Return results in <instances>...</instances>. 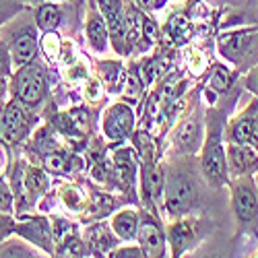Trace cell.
I'll return each instance as SVG.
<instances>
[{"label": "cell", "mask_w": 258, "mask_h": 258, "mask_svg": "<svg viewBox=\"0 0 258 258\" xmlns=\"http://www.w3.org/2000/svg\"><path fill=\"white\" fill-rule=\"evenodd\" d=\"M15 93L25 105H35L44 99L46 81L37 67H25L15 79Z\"/></svg>", "instance_id": "6da1fadb"}, {"label": "cell", "mask_w": 258, "mask_h": 258, "mask_svg": "<svg viewBox=\"0 0 258 258\" xmlns=\"http://www.w3.org/2000/svg\"><path fill=\"white\" fill-rule=\"evenodd\" d=\"M195 182L186 176H171L167 180V209L171 215H180L188 211L195 203Z\"/></svg>", "instance_id": "7a4b0ae2"}, {"label": "cell", "mask_w": 258, "mask_h": 258, "mask_svg": "<svg viewBox=\"0 0 258 258\" xmlns=\"http://www.w3.org/2000/svg\"><path fill=\"white\" fill-rule=\"evenodd\" d=\"M203 169H205V176L209 178V182L215 186H219L225 180V171H227L225 153H223V147L219 143L217 133H215L207 143L205 157H203Z\"/></svg>", "instance_id": "3957f363"}, {"label": "cell", "mask_w": 258, "mask_h": 258, "mask_svg": "<svg viewBox=\"0 0 258 258\" xmlns=\"http://www.w3.org/2000/svg\"><path fill=\"white\" fill-rule=\"evenodd\" d=\"M31 120L27 118L25 110L17 103L7 105V110L3 114V120H0V135L7 141H21L25 137V133L29 131Z\"/></svg>", "instance_id": "277c9868"}, {"label": "cell", "mask_w": 258, "mask_h": 258, "mask_svg": "<svg viewBox=\"0 0 258 258\" xmlns=\"http://www.w3.org/2000/svg\"><path fill=\"white\" fill-rule=\"evenodd\" d=\"M133 124H135V118H133V112L128 105H114L110 112L105 114L103 118V131L105 135L110 137L112 141H120L124 139L128 133L133 131Z\"/></svg>", "instance_id": "5b68a950"}, {"label": "cell", "mask_w": 258, "mask_h": 258, "mask_svg": "<svg viewBox=\"0 0 258 258\" xmlns=\"http://www.w3.org/2000/svg\"><path fill=\"white\" fill-rule=\"evenodd\" d=\"M233 203H235V213H238L240 221L250 223L252 219H256L258 205H256V195L250 184L238 182L233 186Z\"/></svg>", "instance_id": "8992f818"}, {"label": "cell", "mask_w": 258, "mask_h": 258, "mask_svg": "<svg viewBox=\"0 0 258 258\" xmlns=\"http://www.w3.org/2000/svg\"><path fill=\"white\" fill-rule=\"evenodd\" d=\"M254 33L250 31H242V33H229V35H223L219 39V48L221 52L229 58V60H235L240 62L244 58V54L250 52L252 44H254Z\"/></svg>", "instance_id": "52a82bcc"}, {"label": "cell", "mask_w": 258, "mask_h": 258, "mask_svg": "<svg viewBox=\"0 0 258 258\" xmlns=\"http://www.w3.org/2000/svg\"><path fill=\"white\" fill-rule=\"evenodd\" d=\"M141 246L145 250V256H163L165 254V244H163V233L153 221H143L141 233H139Z\"/></svg>", "instance_id": "ba28073f"}, {"label": "cell", "mask_w": 258, "mask_h": 258, "mask_svg": "<svg viewBox=\"0 0 258 258\" xmlns=\"http://www.w3.org/2000/svg\"><path fill=\"white\" fill-rule=\"evenodd\" d=\"M99 7H101L105 21L110 23V31L116 37H124L126 35V15H124L120 0H99Z\"/></svg>", "instance_id": "9c48e42d"}, {"label": "cell", "mask_w": 258, "mask_h": 258, "mask_svg": "<svg viewBox=\"0 0 258 258\" xmlns=\"http://www.w3.org/2000/svg\"><path fill=\"white\" fill-rule=\"evenodd\" d=\"M17 231L21 235H25V238H29L31 242L39 244L41 248H46L48 252L52 250V246H50V231H48L46 219H27L23 225L17 227Z\"/></svg>", "instance_id": "30bf717a"}, {"label": "cell", "mask_w": 258, "mask_h": 258, "mask_svg": "<svg viewBox=\"0 0 258 258\" xmlns=\"http://www.w3.org/2000/svg\"><path fill=\"white\" fill-rule=\"evenodd\" d=\"M13 56L17 64H27L33 56H35V35L31 29L27 31H21L15 37V44H13Z\"/></svg>", "instance_id": "8fae6325"}, {"label": "cell", "mask_w": 258, "mask_h": 258, "mask_svg": "<svg viewBox=\"0 0 258 258\" xmlns=\"http://www.w3.org/2000/svg\"><path fill=\"white\" fill-rule=\"evenodd\" d=\"M229 161H231V167L235 171H250V169H256L258 167V155H254L252 151H248V149L242 145H233L229 147Z\"/></svg>", "instance_id": "7c38bea8"}, {"label": "cell", "mask_w": 258, "mask_h": 258, "mask_svg": "<svg viewBox=\"0 0 258 258\" xmlns=\"http://www.w3.org/2000/svg\"><path fill=\"white\" fill-rule=\"evenodd\" d=\"M231 137L240 145H252L258 149V122L256 120H238L231 131Z\"/></svg>", "instance_id": "4fadbf2b"}, {"label": "cell", "mask_w": 258, "mask_h": 258, "mask_svg": "<svg viewBox=\"0 0 258 258\" xmlns=\"http://www.w3.org/2000/svg\"><path fill=\"white\" fill-rule=\"evenodd\" d=\"M192 235H195V223L180 221L176 225H171L169 238H171V246H174V252L176 254H182L184 252V248L192 242Z\"/></svg>", "instance_id": "5bb4252c"}, {"label": "cell", "mask_w": 258, "mask_h": 258, "mask_svg": "<svg viewBox=\"0 0 258 258\" xmlns=\"http://www.w3.org/2000/svg\"><path fill=\"white\" fill-rule=\"evenodd\" d=\"M114 231L124 240H131L137 235V227H139V221H137V215L133 211H122L120 215L114 217Z\"/></svg>", "instance_id": "9a60e30c"}, {"label": "cell", "mask_w": 258, "mask_h": 258, "mask_svg": "<svg viewBox=\"0 0 258 258\" xmlns=\"http://www.w3.org/2000/svg\"><path fill=\"white\" fill-rule=\"evenodd\" d=\"M163 186V176H161V169L159 167H149L145 171V192L149 195V199H157L159 192Z\"/></svg>", "instance_id": "2e32d148"}, {"label": "cell", "mask_w": 258, "mask_h": 258, "mask_svg": "<svg viewBox=\"0 0 258 258\" xmlns=\"http://www.w3.org/2000/svg\"><path fill=\"white\" fill-rule=\"evenodd\" d=\"M87 33H89V39L95 50H103L105 44H107V33H105V27L101 23L99 17H91L89 19V27H87Z\"/></svg>", "instance_id": "e0dca14e"}, {"label": "cell", "mask_w": 258, "mask_h": 258, "mask_svg": "<svg viewBox=\"0 0 258 258\" xmlns=\"http://www.w3.org/2000/svg\"><path fill=\"white\" fill-rule=\"evenodd\" d=\"M58 21H60V11L54 7V5H44V7H39L37 11V25L44 29V31H50L58 25Z\"/></svg>", "instance_id": "ac0fdd59"}, {"label": "cell", "mask_w": 258, "mask_h": 258, "mask_svg": "<svg viewBox=\"0 0 258 258\" xmlns=\"http://www.w3.org/2000/svg\"><path fill=\"white\" fill-rule=\"evenodd\" d=\"M48 186V180L44 176V171L39 169H29L27 176H25V188H29L31 195H39V192H44Z\"/></svg>", "instance_id": "d6986e66"}, {"label": "cell", "mask_w": 258, "mask_h": 258, "mask_svg": "<svg viewBox=\"0 0 258 258\" xmlns=\"http://www.w3.org/2000/svg\"><path fill=\"white\" fill-rule=\"evenodd\" d=\"M197 139H199V126H197V122H190L182 128V133H180V147L186 149V151H190V149L197 147Z\"/></svg>", "instance_id": "ffe728a7"}, {"label": "cell", "mask_w": 258, "mask_h": 258, "mask_svg": "<svg viewBox=\"0 0 258 258\" xmlns=\"http://www.w3.org/2000/svg\"><path fill=\"white\" fill-rule=\"evenodd\" d=\"M46 167L50 171H56V174H60V171L67 169V155H62V153H50L46 157Z\"/></svg>", "instance_id": "44dd1931"}, {"label": "cell", "mask_w": 258, "mask_h": 258, "mask_svg": "<svg viewBox=\"0 0 258 258\" xmlns=\"http://www.w3.org/2000/svg\"><path fill=\"white\" fill-rule=\"evenodd\" d=\"M229 75H227V71H223V69H217L215 71V75L211 77V85H213V89H217V91H225L227 87H229Z\"/></svg>", "instance_id": "7402d4cb"}, {"label": "cell", "mask_w": 258, "mask_h": 258, "mask_svg": "<svg viewBox=\"0 0 258 258\" xmlns=\"http://www.w3.org/2000/svg\"><path fill=\"white\" fill-rule=\"evenodd\" d=\"M169 33L174 37H184L188 33V21L184 17H174L169 21Z\"/></svg>", "instance_id": "603a6c76"}, {"label": "cell", "mask_w": 258, "mask_h": 258, "mask_svg": "<svg viewBox=\"0 0 258 258\" xmlns=\"http://www.w3.org/2000/svg\"><path fill=\"white\" fill-rule=\"evenodd\" d=\"M11 209H13V197L5 182L0 180V211H11Z\"/></svg>", "instance_id": "cb8c5ba5"}, {"label": "cell", "mask_w": 258, "mask_h": 258, "mask_svg": "<svg viewBox=\"0 0 258 258\" xmlns=\"http://www.w3.org/2000/svg\"><path fill=\"white\" fill-rule=\"evenodd\" d=\"M112 256H116V258H137V256H145V250L143 248H122V250L114 252Z\"/></svg>", "instance_id": "d4e9b609"}, {"label": "cell", "mask_w": 258, "mask_h": 258, "mask_svg": "<svg viewBox=\"0 0 258 258\" xmlns=\"http://www.w3.org/2000/svg\"><path fill=\"white\" fill-rule=\"evenodd\" d=\"M0 75H11V62H9V52L0 44Z\"/></svg>", "instance_id": "484cf974"}, {"label": "cell", "mask_w": 258, "mask_h": 258, "mask_svg": "<svg viewBox=\"0 0 258 258\" xmlns=\"http://www.w3.org/2000/svg\"><path fill=\"white\" fill-rule=\"evenodd\" d=\"M81 254H83V248H81V244L77 240H73L69 246L62 248V256H81Z\"/></svg>", "instance_id": "4316f807"}, {"label": "cell", "mask_w": 258, "mask_h": 258, "mask_svg": "<svg viewBox=\"0 0 258 258\" xmlns=\"http://www.w3.org/2000/svg\"><path fill=\"white\" fill-rule=\"evenodd\" d=\"M137 3L143 7V9H149V11H153V9H159L161 5V0H137Z\"/></svg>", "instance_id": "83f0119b"}, {"label": "cell", "mask_w": 258, "mask_h": 258, "mask_svg": "<svg viewBox=\"0 0 258 258\" xmlns=\"http://www.w3.org/2000/svg\"><path fill=\"white\" fill-rule=\"evenodd\" d=\"M5 89H7V81H5V75H0V97H3Z\"/></svg>", "instance_id": "f1b7e54d"}, {"label": "cell", "mask_w": 258, "mask_h": 258, "mask_svg": "<svg viewBox=\"0 0 258 258\" xmlns=\"http://www.w3.org/2000/svg\"><path fill=\"white\" fill-rule=\"evenodd\" d=\"M3 225H5V219H0V229H3ZM0 233H3V231H0Z\"/></svg>", "instance_id": "f546056e"}]
</instances>
